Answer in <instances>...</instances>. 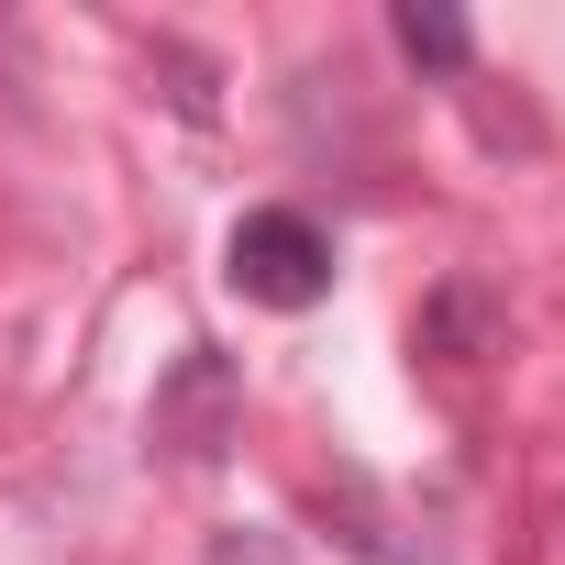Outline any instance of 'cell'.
I'll list each match as a JSON object with an SVG mask.
<instances>
[{"mask_svg":"<svg viewBox=\"0 0 565 565\" xmlns=\"http://www.w3.org/2000/svg\"><path fill=\"white\" fill-rule=\"evenodd\" d=\"M222 277L255 311H311V300H333V233L311 211H244L222 244Z\"/></svg>","mask_w":565,"mask_h":565,"instance_id":"obj_1","label":"cell"},{"mask_svg":"<svg viewBox=\"0 0 565 565\" xmlns=\"http://www.w3.org/2000/svg\"><path fill=\"white\" fill-rule=\"evenodd\" d=\"M399 56L411 67H466V12H444V0H399Z\"/></svg>","mask_w":565,"mask_h":565,"instance_id":"obj_3","label":"cell"},{"mask_svg":"<svg viewBox=\"0 0 565 565\" xmlns=\"http://www.w3.org/2000/svg\"><path fill=\"white\" fill-rule=\"evenodd\" d=\"M156 444L189 455V466L233 444V366H222V355H189V366H178V388L156 399Z\"/></svg>","mask_w":565,"mask_h":565,"instance_id":"obj_2","label":"cell"}]
</instances>
